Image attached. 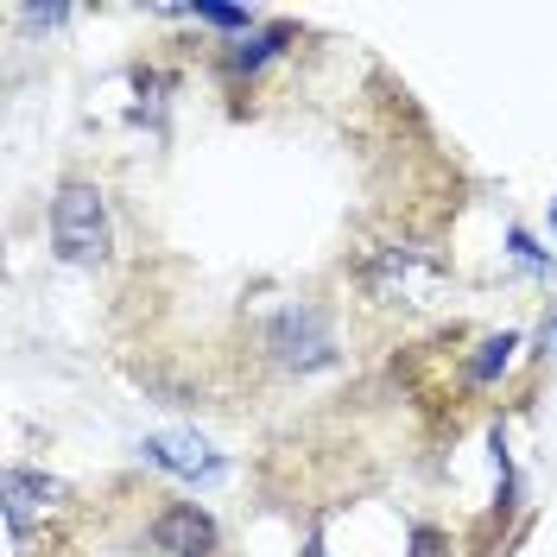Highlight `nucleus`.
I'll return each instance as SVG.
<instances>
[{
	"label": "nucleus",
	"instance_id": "obj_1",
	"mask_svg": "<svg viewBox=\"0 0 557 557\" xmlns=\"http://www.w3.org/2000/svg\"><path fill=\"white\" fill-rule=\"evenodd\" d=\"M51 242H58V253H64L70 267H102L108 260L114 228H108V203L96 184H64L58 190V203H51Z\"/></svg>",
	"mask_w": 557,
	"mask_h": 557
},
{
	"label": "nucleus",
	"instance_id": "obj_2",
	"mask_svg": "<svg viewBox=\"0 0 557 557\" xmlns=\"http://www.w3.org/2000/svg\"><path fill=\"white\" fill-rule=\"evenodd\" d=\"M361 285L386 298V305H437L444 292V267L424 253V247H406V242H386L361 260Z\"/></svg>",
	"mask_w": 557,
	"mask_h": 557
},
{
	"label": "nucleus",
	"instance_id": "obj_3",
	"mask_svg": "<svg viewBox=\"0 0 557 557\" xmlns=\"http://www.w3.org/2000/svg\"><path fill=\"white\" fill-rule=\"evenodd\" d=\"M267 355L292 374H311V368H330L336 361V336H330V317L298 305V311H278L273 330H267Z\"/></svg>",
	"mask_w": 557,
	"mask_h": 557
},
{
	"label": "nucleus",
	"instance_id": "obj_4",
	"mask_svg": "<svg viewBox=\"0 0 557 557\" xmlns=\"http://www.w3.org/2000/svg\"><path fill=\"white\" fill-rule=\"evenodd\" d=\"M64 507V482L58 475H38V469H7V532H33L45 513Z\"/></svg>",
	"mask_w": 557,
	"mask_h": 557
},
{
	"label": "nucleus",
	"instance_id": "obj_5",
	"mask_svg": "<svg viewBox=\"0 0 557 557\" xmlns=\"http://www.w3.org/2000/svg\"><path fill=\"white\" fill-rule=\"evenodd\" d=\"M152 545L165 557H209L215 552V520H209L203 507H165L152 520Z\"/></svg>",
	"mask_w": 557,
	"mask_h": 557
},
{
	"label": "nucleus",
	"instance_id": "obj_6",
	"mask_svg": "<svg viewBox=\"0 0 557 557\" xmlns=\"http://www.w3.org/2000/svg\"><path fill=\"white\" fill-rule=\"evenodd\" d=\"M146 462L172 469V475H184V482H215V475H222V456L209 450L203 437H177V431L146 437Z\"/></svg>",
	"mask_w": 557,
	"mask_h": 557
},
{
	"label": "nucleus",
	"instance_id": "obj_7",
	"mask_svg": "<svg viewBox=\"0 0 557 557\" xmlns=\"http://www.w3.org/2000/svg\"><path fill=\"white\" fill-rule=\"evenodd\" d=\"M285 45H292V33H285V26H273V33H260V38H242V45L228 51V70H235V76H253L260 64H273Z\"/></svg>",
	"mask_w": 557,
	"mask_h": 557
},
{
	"label": "nucleus",
	"instance_id": "obj_8",
	"mask_svg": "<svg viewBox=\"0 0 557 557\" xmlns=\"http://www.w3.org/2000/svg\"><path fill=\"white\" fill-rule=\"evenodd\" d=\"M513 336H487L482 343V355H475V361H469V381H494V374H500V368H507V361H513Z\"/></svg>",
	"mask_w": 557,
	"mask_h": 557
},
{
	"label": "nucleus",
	"instance_id": "obj_9",
	"mask_svg": "<svg viewBox=\"0 0 557 557\" xmlns=\"http://www.w3.org/2000/svg\"><path fill=\"white\" fill-rule=\"evenodd\" d=\"M203 26H222V33H242L247 38V26H253V13L247 7H222V0H203V7H190Z\"/></svg>",
	"mask_w": 557,
	"mask_h": 557
},
{
	"label": "nucleus",
	"instance_id": "obj_10",
	"mask_svg": "<svg viewBox=\"0 0 557 557\" xmlns=\"http://www.w3.org/2000/svg\"><path fill=\"white\" fill-rule=\"evenodd\" d=\"M64 20H70V7H26V26H45V33L64 26Z\"/></svg>",
	"mask_w": 557,
	"mask_h": 557
},
{
	"label": "nucleus",
	"instance_id": "obj_11",
	"mask_svg": "<svg viewBox=\"0 0 557 557\" xmlns=\"http://www.w3.org/2000/svg\"><path fill=\"white\" fill-rule=\"evenodd\" d=\"M507 247H513V253H520L525 267H545V253H539V247H532V235H525V228H513V235H507Z\"/></svg>",
	"mask_w": 557,
	"mask_h": 557
},
{
	"label": "nucleus",
	"instance_id": "obj_12",
	"mask_svg": "<svg viewBox=\"0 0 557 557\" xmlns=\"http://www.w3.org/2000/svg\"><path fill=\"white\" fill-rule=\"evenodd\" d=\"M545 343H552V348H557V311H552V323H545Z\"/></svg>",
	"mask_w": 557,
	"mask_h": 557
},
{
	"label": "nucleus",
	"instance_id": "obj_13",
	"mask_svg": "<svg viewBox=\"0 0 557 557\" xmlns=\"http://www.w3.org/2000/svg\"><path fill=\"white\" fill-rule=\"evenodd\" d=\"M552 228H557V203H552Z\"/></svg>",
	"mask_w": 557,
	"mask_h": 557
}]
</instances>
